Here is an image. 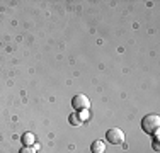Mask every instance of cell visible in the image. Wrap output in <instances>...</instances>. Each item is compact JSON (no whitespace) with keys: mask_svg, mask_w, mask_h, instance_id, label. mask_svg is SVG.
<instances>
[{"mask_svg":"<svg viewBox=\"0 0 160 153\" xmlns=\"http://www.w3.org/2000/svg\"><path fill=\"white\" fill-rule=\"evenodd\" d=\"M142 128L147 135H153V133L158 131L160 128V117L157 114H147V116L142 119Z\"/></svg>","mask_w":160,"mask_h":153,"instance_id":"1","label":"cell"},{"mask_svg":"<svg viewBox=\"0 0 160 153\" xmlns=\"http://www.w3.org/2000/svg\"><path fill=\"white\" fill-rule=\"evenodd\" d=\"M106 140H108L111 145H121V143L124 141V133H123V129H119V128H111V129H108V133H106Z\"/></svg>","mask_w":160,"mask_h":153,"instance_id":"2","label":"cell"},{"mask_svg":"<svg viewBox=\"0 0 160 153\" xmlns=\"http://www.w3.org/2000/svg\"><path fill=\"white\" fill-rule=\"evenodd\" d=\"M72 106H73L75 111H83L90 107V101L87 99V95L83 94H77L73 99H72Z\"/></svg>","mask_w":160,"mask_h":153,"instance_id":"3","label":"cell"},{"mask_svg":"<svg viewBox=\"0 0 160 153\" xmlns=\"http://www.w3.org/2000/svg\"><path fill=\"white\" fill-rule=\"evenodd\" d=\"M90 150H92V153H104V150H106V145H104V141H101V140H96L92 145H90Z\"/></svg>","mask_w":160,"mask_h":153,"instance_id":"4","label":"cell"},{"mask_svg":"<svg viewBox=\"0 0 160 153\" xmlns=\"http://www.w3.org/2000/svg\"><path fill=\"white\" fill-rule=\"evenodd\" d=\"M22 143H24V146H32L36 143V136L32 133H24L22 135Z\"/></svg>","mask_w":160,"mask_h":153,"instance_id":"5","label":"cell"},{"mask_svg":"<svg viewBox=\"0 0 160 153\" xmlns=\"http://www.w3.org/2000/svg\"><path fill=\"white\" fill-rule=\"evenodd\" d=\"M68 122H70L72 126H82V119L78 117V114H77V112L70 114V117H68Z\"/></svg>","mask_w":160,"mask_h":153,"instance_id":"6","label":"cell"},{"mask_svg":"<svg viewBox=\"0 0 160 153\" xmlns=\"http://www.w3.org/2000/svg\"><path fill=\"white\" fill-rule=\"evenodd\" d=\"M77 114H78L80 119H82V122L89 119V109H83V111H80V112H77Z\"/></svg>","mask_w":160,"mask_h":153,"instance_id":"7","label":"cell"},{"mask_svg":"<svg viewBox=\"0 0 160 153\" xmlns=\"http://www.w3.org/2000/svg\"><path fill=\"white\" fill-rule=\"evenodd\" d=\"M19 153H36V150H34L32 146H24V148H22V150L19 151Z\"/></svg>","mask_w":160,"mask_h":153,"instance_id":"8","label":"cell"}]
</instances>
